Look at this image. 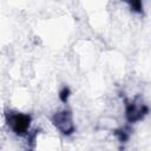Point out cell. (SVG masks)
<instances>
[{
	"instance_id": "obj_1",
	"label": "cell",
	"mask_w": 151,
	"mask_h": 151,
	"mask_svg": "<svg viewBox=\"0 0 151 151\" xmlns=\"http://www.w3.org/2000/svg\"><path fill=\"white\" fill-rule=\"evenodd\" d=\"M9 124L17 133H22L26 131L29 124V118L22 114H15L9 119Z\"/></svg>"
}]
</instances>
